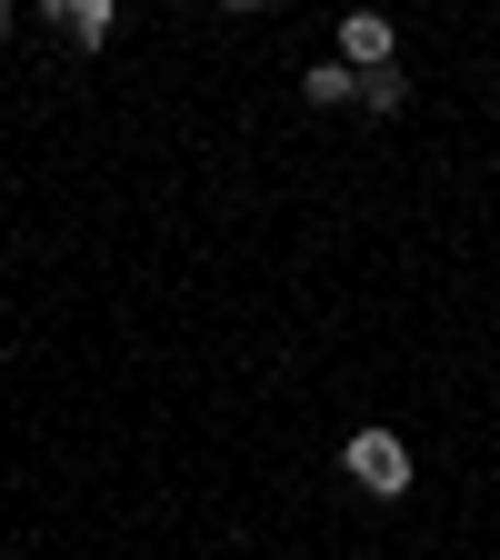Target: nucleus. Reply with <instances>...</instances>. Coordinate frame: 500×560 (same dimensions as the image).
I'll return each instance as SVG.
<instances>
[{
  "mask_svg": "<svg viewBox=\"0 0 500 560\" xmlns=\"http://www.w3.org/2000/svg\"><path fill=\"white\" fill-rule=\"evenodd\" d=\"M340 470L361 480L371 501H400V490H410V441L400 431H350L340 441Z\"/></svg>",
  "mask_w": 500,
  "mask_h": 560,
  "instance_id": "1",
  "label": "nucleus"
},
{
  "mask_svg": "<svg viewBox=\"0 0 500 560\" xmlns=\"http://www.w3.org/2000/svg\"><path fill=\"white\" fill-rule=\"evenodd\" d=\"M391 50H400V31H391L381 11H340V60L361 70V81H371V70H391Z\"/></svg>",
  "mask_w": 500,
  "mask_h": 560,
  "instance_id": "2",
  "label": "nucleus"
},
{
  "mask_svg": "<svg viewBox=\"0 0 500 560\" xmlns=\"http://www.w3.org/2000/svg\"><path fill=\"white\" fill-rule=\"evenodd\" d=\"M40 21H50V31H70L81 50H101V40L120 31V0H40Z\"/></svg>",
  "mask_w": 500,
  "mask_h": 560,
  "instance_id": "3",
  "label": "nucleus"
},
{
  "mask_svg": "<svg viewBox=\"0 0 500 560\" xmlns=\"http://www.w3.org/2000/svg\"><path fill=\"white\" fill-rule=\"evenodd\" d=\"M301 101H321V110L361 101V70H350V60H321V70H301Z\"/></svg>",
  "mask_w": 500,
  "mask_h": 560,
  "instance_id": "4",
  "label": "nucleus"
},
{
  "mask_svg": "<svg viewBox=\"0 0 500 560\" xmlns=\"http://www.w3.org/2000/svg\"><path fill=\"white\" fill-rule=\"evenodd\" d=\"M361 101H371V110H400V101H410V81H400V70H371Z\"/></svg>",
  "mask_w": 500,
  "mask_h": 560,
  "instance_id": "5",
  "label": "nucleus"
},
{
  "mask_svg": "<svg viewBox=\"0 0 500 560\" xmlns=\"http://www.w3.org/2000/svg\"><path fill=\"white\" fill-rule=\"evenodd\" d=\"M221 11H270V0H221Z\"/></svg>",
  "mask_w": 500,
  "mask_h": 560,
  "instance_id": "6",
  "label": "nucleus"
},
{
  "mask_svg": "<svg viewBox=\"0 0 500 560\" xmlns=\"http://www.w3.org/2000/svg\"><path fill=\"white\" fill-rule=\"evenodd\" d=\"M0 40H11V0H0Z\"/></svg>",
  "mask_w": 500,
  "mask_h": 560,
  "instance_id": "7",
  "label": "nucleus"
}]
</instances>
